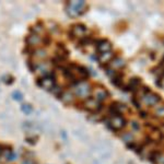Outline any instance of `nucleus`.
Returning a JSON list of instances; mask_svg holds the SVG:
<instances>
[{
  "label": "nucleus",
  "mask_w": 164,
  "mask_h": 164,
  "mask_svg": "<svg viewBox=\"0 0 164 164\" xmlns=\"http://www.w3.org/2000/svg\"><path fill=\"white\" fill-rule=\"evenodd\" d=\"M33 32H34V34H37L38 35L39 33L43 32V26L41 25H35L34 28H33Z\"/></svg>",
  "instance_id": "obj_23"
},
{
  "label": "nucleus",
  "mask_w": 164,
  "mask_h": 164,
  "mask_svg": "<svg viewBox=\"0 0 164 164\" xmlns=\"http://www.w3.org/2000/svg\"><path fill=\"white\" fill-rule=\"evenodd\" d=\"M114 57V54L112 51H107V53H102L99 57V60L101 64H107L109 63Z\"/></svg>",
  "instance_id": "obj_14"
},
{
  "label": "nucleus",
  "mask_w": 164,
  "mask_h": 164,
  "mask_svg": "<svg viewBox=\"0 0 164 164\" xmlns=\"http://www.w3.org/2000/svg\"><path fill=\"white\" fill-rule=\"evenodd\" d=\"M35 71H37V73L42 74L43 77H47L49 76V72H51V67H49L48 64L41 63L35 66Z\"/></svg>",
  "instance_id": "obj_8"
},
{
  "label": "nucleus",
  "mask_w": 164,
  "mask_h": 164,
  "mask_svg": "<svg viewBox=\"0 0 164 164\" xmlns=\"http://www.w3.org/2000/svg\"><path fill=\"white\" fill-rule=\"evenodd\" d=\"M58 51H59V54H58V55H59L60 57H66V56L69 54L67 51V49H66L65 47L63 46V45H60V46H59V48H58Z\"/></svg>",
  "instance_id": "obj_21"
},
{
  "label": "nucleus",
  "mask_w": 164,
  "mask_h": 164,
  "mask_svg": "<svg viewBox=\"0 0 164 164\" xmlns=\"http://www.w3.org/2000/svg\"><path fill=\"white\" fill-rule=\"evenodd\" d=\"M111 49H112V44L109 41H100L99 44H97V51L101 54L111 51Z\"/></svg>",
  "instance_id": "obj_11"
},
{
  "label": "nucleus",
  "mask_w": 164,
  "mask_h": 164,
  "mask_svg": "<svg viewBox=\"0 0 164 164\" xmlns=\"http://www.w3.org/2000/svg\"><path fill=\"white\" fill-rule=\"evenodd\" d=\"M16 154L12 152L11 155H10V157H9V161H13V160H16Z\"/></svg>",
  "instance_id": "obj_27"
},
{
  "label": "nucleus",
  "mask_w": 164,
  "mask_h": 164,
  "mask_svg": "<svg viewBox=\"0 0 164 164\" xmlns=\"http://www.w3.org/2000/svg\"><path fill=\"white\" fill-rule=\"evenodd\" d=\"M21 109H22V112H24L25 114H30L31 112H32V106H31L30 104H23Z\"/></svg>",
  "instance_id": "obj_22"
},
{
  "label": "nucleus",
  "mask_w": 164,
  "mask_h": 164,
  "mask_svg": "<svg viewBox=\"0 0 164 164\" xmlns=\"http://www.w3.org/2000/svg\"><path fill=\"white\" fill-rule=\"evenodd\" d=\"M60 99L63 100V102L66 104H70L73 101V94L71 92H65L63 93V95H60Z\"/></svg>",
  "instance_id": "obj_16"
},
{
  "label": "nucleus",
  "mask_w": 164,
  "mask_h": 164,
  "mask_svg": "<svg viewBox=\"0 0 164 164\" xmlns=\"http://www.w3.org/2000/svg\"><path fill=\"white\" fill-rule=\"evenodd\" d=\"M47 56V53L45 49H37V51H34V57L39 58V59H44Z\"/></svg>",
  "instance_id": "obj_18"
},
{
  "label": "nucleus",
  "mask_w": 164,
  "mask_h": 164,
  "mask_svg": "<svg viewBox=\"0 0 164 164\" xmlns=\"http://www.w3.org/2000/svg\"><path fill=\"white\" fill-rule=\"evenodd\" d=\"M141 99H142L144 104L151 105V106H152V105L157 106L160 102H161V99H160L159 95L155 94V93H152V92H149V93H147V94H144Z\"/></svg>",
  "instance_id": "obj_4"
},
{
  "label": "nucleus",
  "mask_w": 164,
  "mask_h": 164,
  "mask_svg": "<svg viewBox=\"0 0 164 164\" xmlns=\"http://www.w3.org/2000/svg\"><path fill=\"white\" fill-rule=\"evenodd\" d=\"M122 139L128 142V141H131L132 140V136H131V135H129V134H126V135H124V136H122Z\"/></svg>",
  "instance_id": "obj_25"
},
{
  "label": "nucleus",
  "mask_w": 164,
  "mask_h": 164,
  "mask_svg": "<svg viewBox=\"0 0 164 164\" xmlns=\"http://www.w3.org/2000/svg\"><path fill=\"white\" fill-rule=\"evenodd\" d=\"M155 115L159 116V117H163L164 115V109L162 105H159V106H155Z\"/></svg>",
  "instance_id": "obj_20"
},
{
  "label": "nucleus",
  "mask_w": 164,
  "mask_h": 164,
  "mask_svg": "<svg viewBox=\"0 0 164 164\" xmlns=\"http://www.w3.org/2000/svg\"><path fill=\"white\" fill-rule=\"evenodd\" d=\"M109 124H111V127L113 128V129H115V130L122 129V128L125 126V119H124V117H122V116H113V118L111 119Z\"/></svg>",
  "instance_id": "obj_6"
},
{
  "label": "nucleus",
  "mask_w": 164,
  "mask_h": 164,
  "mask_svg": "<svg viewBox=\"0 0 164 164\" xmlns=\"http://www.w3.org/2000/svg\"><path fill=\"white\" fill-rule=\"evenodd\" d=\"M84 107L88 111L96 112L101 109V105H100V102H97L95 99H88L86 101V103H84Z\"/></svg>",
  "instance_id": "obj_7"
},
{
  "label": "nucleus",
  "mask_w": 164,
  "mask_h": 164,
  "mask_svg": "<svg viewBox=\"0 0 164 164\" xmlns=\"http://www.w3.org/2000/svg\"><path fill=\"white\" fill-rule=\"evenodd\" d=\"M153 157H154L153 162H155V163H157V164H162V163H163V157H162V154L160 152L154 153V154H153Z\"/></svg>",
  "instance_id": "obj_19"
},
{
  "label": "nucleus",
  "mask_w": 164,
  "mask_h": 164,
  "mask_svg": "<svg viewBox=\"0 0 164 164\" xmlns=\"http://www.w3.org/2000/svg\"><path fill=\"white\" fill-rule=\"evenodd\" d=\"M39 86H42L45 90H49L51 91L54 88H55V80H54L53 77L47 76V77H43L39 81Z\"/></svg>",
  "instance_id": "obj_5"
},
{
  "label": "nucleus",
  "mask_w": 164,
  "mask_h": 164,
  "mask_svg": "<svg viewBox=\"0 0 164 164\" xmlns=\"http://www.w3.org/2000/svg\"><path fill=\"white\" fill-rule=\"evenodd\" d=\"M111 66H112V68H113V70L114 69H120V68H122L124 66H125V60L120 57H116L112 60Z\"/></svg>",
  "instance_id": "obj_15"
},
{
  "label": "nucleus",
  "mask_w": 164,
  "mask_h": 164,
  "mask_svg": "<svg viewBox=\"0 0 164 164\" xmlns=\"http://www.w3.org/2000/svg\"><path fill=\"white\" fill-rule=\"evenodd\" d=\"M88 71L86 68L81 67V66H71L69 69L66 70V76L72 80H82L88 77Z\"/></svg>",
  "instance_id": "obj_2"
},
{
  "label": "nucleus",
  "mask_w": 164,
  "mask_h": 164,
  "mask_svg": "<svg viewBox=\"0 0 164 164\" xmlns=\"http://www.w3.org/2000/svg\"><path fill=\"white\" fill-rule=\"evenodd\" d=\"M1 152H2V151H1V148H0V154H1Z\"/></svg>",
  "instance_id": "obj_29"
},
{
  "label": "nucleus",
  "mask_w": 164,
  "mask_h": 164,
  "mask_svg": "<svg viewBox=\"0 0 164 164\" xmlns=\"http://www.w3.org/2000/svg\"><path fill=\"white\" fill-rule=\"evenodd\" d=\"M86 9V5L84 1L82 0H79V1H70L67 5V13L69 16L71 18H76V16H79L83 13Z\"/></svg>",
  "instance_id": "obj_1"
},
{
  "label": "nucleus",
  "mask_w": 164,
  "mask_h": 164,
  "mask_svg": "<svg viewBox=\"0 0 164 164\" xmlns=\"http://www.w3.org/2000/svg\"><path fill=\"white\" fill-rule=\"evenodd\" d=\"M73 92L76 95L81 97H89L91 94V86L88 82H79L74 86Z\"/></svg>",
  "instance_id": "obj_3"
},
{
  "label": "nucleus",
  "mask_w": 164,
  "mask_h": 164,
  "mask_svg": "<svg viewBox=\"0 0 164 164\" xmlns=\"http://www.w3.org/2000/svg\"><path fill=\"white\" fill-rule=\"evenodd\" d=\"M122 109H125V105L119 104V103H115V104H113L111 106L109 112H111L112 115L118 116V115H120V112H122Z\"/></svg>",
  "instance_id": "obj_13"
},
{
  "label": "nucleus",
  "mask_w": 164,
  "mask_h": 164,
  "mask_svg": "<svg viewBox=\"0 0 164 164\" xmlns=\"http://www.w3.org/2000/svg\"><path fill=\"white\" fill-rule=\"evenodd\" d=\"M139 84H140V79H132V80H130L128 89L129 90H136V89H138Z\"/></svg>",
  "instance_id": "obj_17"
},
{
  "label": "nucleus",
  "mask_w": 164,
  "mask_h": 164,
  "mask_svg": "<svg viewBox=\"0 0 164 164\" xmlns=\"http://www.w3.org/2000/svg\"><path fill=\"white\" fill-rule=\"evenodd\" d=\"M22 164H34V162L32 161V160H24L23 162H22Z\"/></svg>",
  "instance_id": "obj_26"
},
{
  "label": "nucleus",
  "mask_w": 164,
  "mask_h": 164,
  "mask_svg": "<svg viewBox=\"0 0 164 164\" xmlns=\"http://www.w3.org/2000/svg\"><path fill=\"white\" fill-rule=\"evenodd\" d=\"M86 32V26L81 25V24H78V25H73L72 26V30H71V34L73 36L78 37V38H81V37H84Z\"/></svg>",
  "instance_id": "obj_9"
},
{
  "label": "nucleus",
  "mask_w": 164,
  "mask_h": 164,
  "mask_svg": "<svg viewBox=\"0 0 164 164\" xmlns=\"http://www.w3.org/2000/svg\"><path fill=\"white\" fill-rule=\"evenodd\" d=\"M95 97L94 99L96 100L97 102H101V101H104L107 96H109V92H107L105 89H96L95 90Z\"/></svg>",
  "instance_id": "obj_12"
},
{
  "label": "nucleus",
  "mask_w": 164,
  "mask_h": 164,
  "mask_svg": "<svg viewBox=\"0 0 164 164\" xmlns=\"http://www.w3.org/2000/svg\"><path fill=\"white\" fill-rule=\"evenodd\" d=\"M26 42H28V44L30 45V46H38V45L42 44V37L39 36V35L33 33V34H31L30 36L28 37Z\"/></svg>",
  "instance_id": "obj_10"
},
{
  "label": "nucleus",
  "mask_w": 164,
  "mask_h": 164,
  "mask_svg": "<svg viewBox=\"0 0 164 164\" xmlns=\"http://www.w3.org/2000/svg\"><path fill=\"white\" fill-rule=\"evenodd\" d=\"M13 99L14 100H16V101H21L22 100V94L19 91H16V92H13Z\"/></svg>",
  "instance_id": "obj_24"
},
{
  "label": "nucleus",
  "mask_w": 164,
  "mask_h": 164,
  "mask_svg": "<svg viewBox=\"0 0 164 164\" xmlns=\"http://www.w3.org/2000/svg\"><path fill=\"white\" fill-rule=\"evenodd\" d=\"M132 127H134L135 129H138V128H139V126L137 125V122H132Z\"/></svg>",
  "instance_id": "obj_28"
}]
</instances>
